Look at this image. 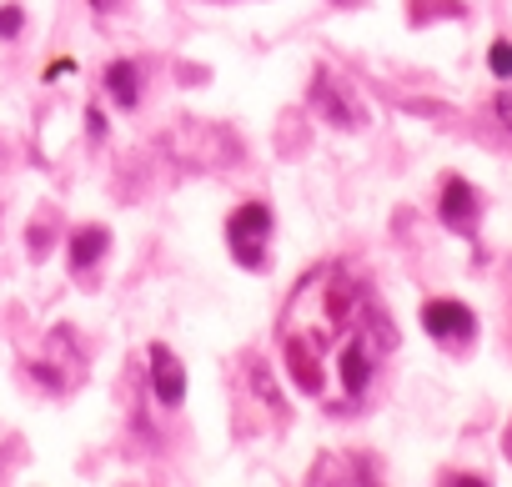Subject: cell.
<instances>
[{
  "label": "cell",
  "mask_w": 512,
  "mask_h": 487,
  "mask_svg": "<svg viewBox=\"0 0 512 487\" xmlns=\"http://www.w3.org/2000/svg\"><path fill=\"white\" fill-rule=\"evenodd\" d=\"M277 347L292 382L312 402L352 412L377 382V367L392 347V327L372 302L367 282L342 262H327L292 287L277 322Z\"/></svg>",
  "instance_id": "obj_1"
},
{
  "label": "cell",
  "mask_w": 512,
  "mask_h": 487,
  "mask_svg": "<svg viewBox=\"0 0 512 487\" xmlns=\"http://www.w3.org/2000/svg\"><path fill=\"white\" fill-rule=\"evenodd\" d=\"M267 236H272V211L262 201H246L231 211L226 221V241H231V257L246 272H262L267 267Z\"/></svg>",
  "instance_id": "obj_2"
},
{
  "label": "cell",
  "mask_w": 512,
  "mask_h": 487,
  "mask_svg": "<svg viewBox=\"0 0 512 487\" xmlns=\"http://www.w3.org/2000/svg\"><path fill=\"white\" fill-rule=\"evenodd\" d=\"M422 327H427V337H437V342H467V337L477 332V322H472V312H467L462 302H427V307H422Z\"/></svg>",
  "instance_id": "obj_3"
},
{
  "label": "cell",
  "mask_w": 512,
  "mask_h": 487,
  "mask_svg": "<svg viewBox=\"0 0 512 487\" xmlns=\"http://www.w3.org/2000/svg\"><path fill=\"white\" fill-rule=\"evenodd\" d=\"M151 387H156V397H161L166 407L181 402V392H186V372H181V362H176L171 347H151Z\"/></svg>",
  "instance_id": "obj_4"
},
{
  "label": "cell",
  "mask_w": 512,
  "mask_h": 487,
  "mask_svg": "<svg viewBox=\"0 0 512 487\" xmlns=\"http://www.w3.org/2000/svg\"><path fill=\"white\" fill-rule=\"evenodd\" d=\"M442 221L457 226V231H467L477 221V191L467 181H447V191H442Z\"/></svg>",
  "instance_id": "obj_5"
},
{
  "label": "cell",
  "mask_w": 512,
  "mask_h": 487,
  "mask_svg": "<svg viewBox=\"0 0 512 487\" xmlns=\"http://www.w3.org/2000/svg\"><path fill=\"white\" fill-rule=\"evenodd\" d=\"M106 247H111V236H106V226H81V231L71 236V267H76V272L96 267V262L106 257Z\"/></svg>",
  "instance_id": "obj_6"
},
{
  "label": "cell",
  "mask_w": 512,
  "mask_h": 487,
  "mask_svg": "<svg viewBox=\"0 0 512 487\" xmlns=\"http://www.w3.org/2000/svg\"><path fill=\"white\" fill-rule=\"evenodd\" d=\"M106 91L116 96V106H126V111H131V106L141 101V86H136V66H131V61H116V66L106 71Z\"/></svg>",
  "instance_id": "obj_7"
},
{
  "label": "cell",
  "mask_w": 512,
  "mask_h": 487,
  "mask_svg": "<svg viewBox=\"0 0 512 487\" xmlns=\"http://www.w3.org/2000/svg\"><path fill=\"white\" fill-rule=\"evenodd\" d=\"M487 66H492V76L512 81V41H492V51H487Z\"/></svg>",
  "instance_id": "obj_8"
},
{
  "label": "cell",
  "mask_w": 512,
  "mask_h": 487,
  "mask_svg": "<svg viewBox=\"0 0 512 487\" xmlns=\"http://www.w3.org/2000/svg\"><path fill=\"white\" fill-rule=\"evenodd\" d=\"M21 26H26L21 6H0V36H6V41H16V36H21Z\"/></svg>",
  "instance_id": "obj_9"
},
{
  "label": "cell",
  "mask_w": 512,
  "mask_h": 487,
  "mask_svg": "<svg viewBox=\"0 0 512 487\" xmlns=\"http://www.w3.org/2000/svg\"><path fill=\"white\" fill-rule=\"evenodd\" d=\"M497 116H502V126L512 131V96H497Z\"/></svg>",
  "instance_id": "obj_10"
}]
</instances>
